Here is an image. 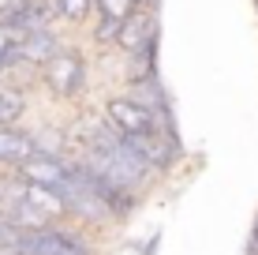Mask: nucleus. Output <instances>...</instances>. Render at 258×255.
<instances>
[{"instance_id":"nucleus-5","label":"nucleus","mask_w":258,"mask_h":255,"mask_svg":"<svg viewBox=\"0 0 258 255\" xmlns=\"http://www.w3.org/2000/svg\"><path fill=\"white\" fill-rule=\"evenodd\" d=\"M56 49H60V41H56V34H52V30H26L23 41L12 49V68L15 64H38L41 68Z\"/></svg>"},{"instance_id":"nucleus-11","label":"nucleus","mask_w":258,"mask_h":255,"mask_svg":"<svg viewBox=\"0 0 258 255\" xmlns=\"http://www.w3.org/2000/svg\"><path fill=\"white\" fill-rule=\"evenodd\" d=\"M49 4H52V12H56L60 19L75 23V19H83V15L94 8V0H49Z\"/></svg>"},{"instance_id":"nucleus-8","label":"nucleus","mask_w":258,"mask_h":255,"mask_svg":"<svg viewBox=\"0 0 258 255\" xmlns=\"http://www.w3.org/2000/svg\"><path fill=\"white\" fill-rule=\"evenodd\" d=\"M23 113H26V94L12 83H0V128L15 124Z\"/></svg>"},{"instance_id":"nucleus-13","label":"nucleus","mask_w":258,"mask_h":255,"mask_svg":"<svg viewBox=\"0 0 258 255\" xmlns=\"http://www.w3.org/2000/svg\"><path fill=\"white\" fill-rule=\"evenodd\" d=\"M30 0H0V19H12L19 8H26Z\"/></svg>"},{"instance_id":"nucleus-9","label":"nucleus","mask_w":258,"mask_h":255,"mask_svg":"<svg viewBox=\"0 0 258 255\" xmlns=\"http://www.w3.org/2000/svg\"><path fill=\"white\" fill-rule=\"evenodd\" d=\"M135 0H94V12H97V23H109V26H120L135 12Z\"/></svg>"},{"instance_id":"nucleus-15","label":"nucleus","mask_w":258,"mask_h":255,"mask_svg":"<svg viewBox=\"0 0 258 255\" xmlns=\"http://www.w3.org/2000/svg\"><path fill=\"white\" fill-rule=\"evenodd\" d=\"M135 4H139V8H157L161 0H135Z\"/></svg>"},{"instance_id":"nucleus-17","label":"nucleus","mask_w":258,"mask_h":255,"mask_svg":"<svg viewBox=\"0 0 258 255\" xmlns=\"http://www.w3.org/2000/svg\"><path fill=\"white\" fill-rule=\"evenodd\" d=\"M4 68H12V64H8V60H4V57H0V72H4Z\"/></svg>"},{"instance_id":"nucleus-7","label":"nucleus","mask_w":258,"mask_h":255,"mask_svg":"<svg viewBox=\"0 0 258 255\" xmlns=\"http://www.w3.org/2000/svg\"><path fill=\"white\" fill-rule=\"evenodd\" d=\"M52 19H56V12H52L49 0H30L26 8H19V12L12 15V23L23 26V30H49Z\"/></svg>"},{"instance_id":"nucleus-6","label":"nucleus","mask_w":258,"mask_h":255,"mask_svg":"<svg viewBox=\"0 0 258 255\" xmlns=\"http://www.w3.org/2000/svg\"><path fill=\"white\" fill-rule=\"evenodd\" d=\"M30 154H38V139H34L30 131H19L12 124L0 128V165L15 169V165H23Z\"/></svg>"},{"instance_id":"nucleus-16","label":"nucleus","mask_w":258,"mask_h":255,"mask_svg":"<svg viewBox=\"0 0 258 255\" xmlns=\"http://www.w3.org/2000/svg\"><path fill=\"white\" fill-rule=\"evenodd\" d=\"M251 251H254V255H258V233H254V240H251Z\"/></svg>"},{"instance_id":"nucleus-3","label":"nucleus","mask_w":258,"mask_h":255,"mask_svg":"<svg viewBox=\"0 0 258 255\" xmlns=\"http://www.w3.org/2000/svg\"><path fill=\"white\" fill-rule=\"evenodd\" d=\"M15 177L26 180V184H38V188L60 191V188L68 184V177H71V165L64 162V158H56V154L38 150V154L26 158L23 165H15Z\"/></svg>"},{"instance_id":"nucleus-14","label":"nucleus","mask_w":258,"mask_h":255,"mask_svg":"<svg viewBox=\"0 0 258 255\" xmlns=\"http://www.w3.org/2000/svg\"><path fill=\"white\" fill-rule=\"evenodd\" d=\"M56 255H90V251H86V244L79 240V236H71V240H68V244H64V248H60Z\"/></svg>"},{"instance_id":"nucleus-1","label":"nucleus","mask_w":258,"mask_h":255,"mask_svg":"<svg viewBox=\"0 0 258 255\" xmlns=\"http://www.w3.org/2000/svg\"><path fill=\"white\" fill-rule=\"evenodd\" d=\"M105 124L116 131L120 139L142 135V131H165V135H168V128L161 124V117H157L150 105H142L139 98H127V94L109 98V105H105Z\"/></svg>"},{"instance_id":"nucleus-18","label":"nucleus","mask_w":258,"mask_h":255,"mask_svg":"<svg viewBox=\"0 0 258 255\" xmlns=\"http://www.w3.org/2000/svg\"><path fill=\"white\" fill-rule=\"evenodd\" d=\"M254 233H258V225H254Z\"/></svg>"},{"instance_id":"nucleus-2","label":"nucleus","mask_w":258,"mask_h":255,"mask_svg":"<svg viewBox=\"0 0 258 255\" xmlns=\"http://www.w3.org/2000/svg\"><path fill=\"white\" fill-rule=\"evenodd\" d=\"M41 83L49 94L56 98H75L86 83V60L75 49H56L52 57L41 64Z\"/></svg>"},{"instance_id":"nucleus-10","label":"nucleus","mask_w":258,"mask_h":255,"mask_svg":"<svg viewBox=\"0 0 258 255\" xmlns=\"http://www.w3.org/2000/svg\"><path fill=\"white\" fill-rule=\"evenodd\" d=\"M23 34H26L23 26H15L12 19H0V57H4L8 64H12V49L23 41Z\"/></svg>"},{"instance_id":"nucleus-12","label":"nucleus","mask_w":258,"mask_h":255,"mask_svg":"<svg viewBox=\"0 0 258 255\" xmlns=\"http://www.w3.org/2000/svg\"><path fill=\"white\" fill-rule=\"evenodd\" d=\"M15 244H19V229H12V225L0 218V251H15Z\"/></svg>"},{"instance_id":"nucleus-4","label":"nucleus","mask_w":258,"mask_h":255,"mask_svg":"<svg viewBox=\"0 0 258 255\" xmlns=\"http://www.w3.org/2000/svg\"><path fill=\"white\" fill-rule=\"evenodd\" d=\"M116 45L123 53H139L146 45H157V15H150V8H135L116 30Z\"/></svg>"}]
</instances>
